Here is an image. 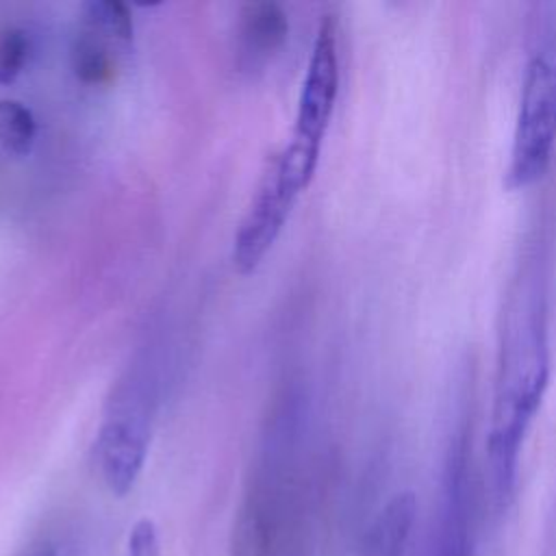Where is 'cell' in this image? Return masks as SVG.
<instances>
[{"instance_id": "cell-1", "label": "cell", "mask_w": 556, "mask_h": 556, "mask_svg": "<svg viewBox=\"0 0 556 556\" xmlns=\"http://www.w3.org/2000/svg\"><path fill=\"white\" fill-rule=\"evenodd\" d=\"M549 382V343L545 308L532 289L515 302L502 337L486 458L493 493L504 502L515 484L523 437Z\"/></svg>"}, {"instance_id": "cell-2", "label": "cell", "mask_w": 556, "mask_h": 556, "mask_svg": "<svg viewBox=\"0 0 556 556\" xmlns=\"http://www.w3.org/2000/svg\"><path fill=\"white\" fill-rule=\"evenodd\" d=\"M556 148V37H541L532 48L519 93V109L504 185L510 191L541 180Z\"/></svg>"}, {"instance_id": "cell-3", "label": "cell", "mask_w": 556, "mask_h": 556, "mask_svg": "<svg viewBox=\"0 0 556 556\" xmlns=\"http://www.w3.org/2000/svg\"><path fill=\"white\" fill-rule=\"evenodd\" d=\"M339 93V54L337 26L326 17L315 35L308 67L298 98V113L287 148L276 154L287 185L300 195L315 176L321 143L330 126L334 100Z\"/></svg>"}, {"instance_id": "cell-4", "label": "cell", "mask_w": 556, "mask_h": 556, "mask_svg": "<svg viewBox=\"0 0 556 556\" xmlns=\"http://www.w3.org/2000/svg\"><path fill=\"white\" fill-rule=\"evenodd\" d=\"M132 15L124 2L91 0L80 9V24L72 41V70L85 85H106L119 61L132 48Z\"/></svg>"}, {"instance_id": "cell-5", "label": "cell", "mask_w": 556, "mask_h": 556, "mask_svg": "<svg viewBox=\"0 0 556 556\" xmlns=\"http://www.w3.org/2000/svg\"><path fill=\"white\" fill-rule=\"evenodd\" d=\"M298 193L280 174L278 156L274 154L256 185V191L245 208L232 241V267L239 274H250L265 258L278 239Z\"/></svg>"}, {"instance_id": "cell-6", "label": "cell", "mask_w": 556, "mask_h": 556, "mask_svg": "<svg viewBox=\"0 0 556 556\" xmlns=\"http://www.w3.org/2000/svg\"><path fill=\"white\" fill-rule=\"evenodd\" d=\"M148 424L141 415H111L96 441V458L100 476L113 495H126L146 463Z\"/></svg>"}, {"instance_id": "cell-7", "label": "cell", "mask_w": 556, "mask_h": 556, "mask_svg": "<svg viewBox=\"0 0 556 556\" xmlns=\"http://www.w3.org/2000/svg\"><path fill=\"white\" fill-rule=\"evenodd\" d=\"M289 20L278 2H245L237 22V63L241 70L263 67L287 41Z\"/></svg>"}, {"instance_id": "cell-8", "label": "cell", "mask_w": 556, "mask_h": 556, "mask_svg": "<svg viewBox=\"0 0 556 556\" xmlns=\"http://www.w3.org/2000/svg\"><path fill=\"white\" fill-rule=\"evenodd\" d=\"M415 495L397 493L376 517L369 530V554L371 556H400L413 519H415Z\"/></svg>"}, {"instance_id": "cell-9", "label": "cell", "mask_w": 556, "mask_h": 556, "mask_svg": "<svg viewBox=\"0 0 556 556\" xmlns=\"http://www.w3.org/2000/svg\"><path fill=\"white\" fill-rule=\"evenodd\" d=\"M37 137V124L28 106L17 100H0V148L7 154L24 156Z\"/></svg>"}, {"instance_id": "cell-10", "label": "cell", "mask_w": 556, "mask_h": 556, "mask_svg": "<svg viewBox=\"0 0 556 556\" xmlns=\"http://www.w3.org/2000/svg\"><path fill=\"white\" fill-rule=\"evenodd\" d=\"M432 556H473V539L469 534L467 515L460 500L450 497L437 536L432 541Z\"/></svg>"}, {"instance_id": "cell-11", "label": "cell", "mask_w": 556, "mask_h": 556, "mask_svg": "<svg viewBox=\"0 0 556 556\" xmlns=\"http://www.w3.org/2000/svg\"><path fill=\"white\" fill-rule=\"evenodd\" d=\"M269 526L256 504H245L232 526L230 556H267Z\"/></svg>"}, {"instance_id": "cell-12", "label": "cell", "mask_w": 556, "mask_h": 556, "mask_svg": "<svg viewBox=\"0 0 556 556\" xmlns=\"http://www.w3.org/2000/svg\"><path fill=\"white\" fill-rule=\"evenodd\" d=\"M28 48V37L22 28L7 26L0 30V85H11L22 74Z\"/></svg>"}, {"instance_id": "cell-13", "label": "cell", "mask_w": 556, "mask_h": 556, "mask_svg": "<svg viewBox=\"0 0 556 556\" xmlns=\"http://www.w3.org/2000/svg\"><path fill=\"white\" fill-rule=\"evenodd\" d=\"M124 556H161L159 532L152 519L143 517L130 528Z\"/></svg>"}, {"instance_id": "cell-14", "label": "cell", "mask_w": 556, "mask_h": 556, "mask_svg": "<svg viewBox=\"0 0 556 556\" xmlns=\"http://www.w3.org/2000/svg\"><path fill=\"white\" fill-rule=\"evenodd\" d=\"M22 556H54V549L50 545H37L26 549Z\"/></svg>"}]
</instances>
